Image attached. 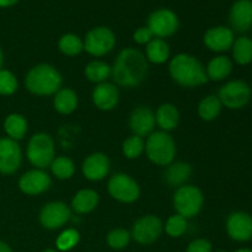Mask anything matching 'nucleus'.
<instances>
[{"instance_id":"6e6552de","label":"nucleus","mask_w":252,"mask_h":252,"mask_svg":"<svg viewBox=\"0 0 252 252\" xmlns=\"http://www.w3.org/2000/svg\"><path fill=\"white\" fill-rule=\"evenodd\" d=\"M115 44V33L105 26H98L90 30L84 39V49L94 57H102L110 53Z\"/></svg>"},{"instance_id":"37998d69","label":"nucleus","mask_w":252,"mask_h":252,"mask_svg":"<svg viewBox=\"0 0 252 252\" xmlns=\"http://www.w3.org/2000/svg\"><path fill=\"white\" fill-rule=\"evenodd\" d=\"M235 252H252L251 249H239V250H236Z\"/></svg>"},{"instance_id":"aec40b11","label":"nucleus","mask_w":252,"mask_h":252,"mask_svg":"<svg viewBox=\"0 0 252 252\" xmlns=\"http://www.w3.org/2000/svg\"><path fill=\"white\" fill-rule=\"evenodd\" d=\"M120 100V91L113 84L101 83L94 89L93 101L96 107L102 111H110L116 107Z\"/></svg>"},{"instance_id":"0eeeda50","label":"nucleus","mask_w":252,"mask_h":252,"mask_svg":"<svg viewBox=\"0 0 252 252\" xmlns=\"http://www.w3.org/2000/svg\"><path fill=\"white\" fill-rule=\"evenodd\" d=\"M252 91L250 85L243 80H231L220 88L218 98L221 105L229 110H240L251 100Z\"/></svg>"},{"instance_id":"7ed1b4c3","label":"nucleus","mask_w":252,"mask_h":252,"mask_svg":"<svg viewBox=\"0 0 252 252\" xmlns=\"http://www.w3.org/2000/svg\"><path fill=\"white\" fill-rule=\"evenodd\" d=\"M25 84L30 93L37 96H49L61 90L63 79L54 66L38 64L27 73Z\"/></svg>"},{"instance_id":"cd10ccee","label":"nucleus","mask_w":252,"mask_h":252,"mask_svg":"<svg viewBox=\"0 0 252 252\" xmlns=\"http://www.w3.org/2000/svg\"><path fill=\"white\" fill-rule=\"evenodd\" d=\"M169 44L161 38H153L147 44V59L154 64H162L169 59Z\"/></svg>"},{"instance_id":"393cba45","label":"nucleus","mask_w":252,"mask_h":252,"mask_svg":"<svg viewBox=\"0 0 252 252\" xmlns=\"http://www.w3.org/2000/svg\"><path fill=\"white\" fill-rule=\"evenodd\" d=\"M78 106V96L71 89H61L54 96V108L62 115H70Z\"/></svg>"},{"instance_id":"4468645a","label":"nucleus","mask_w":252,"mask_h":252,"mask_svg":"<svg viewBox=\"0 0 252 252\" xmlns=\"http://www.w3.org/2000/svg\"><path fill=\"white\" fill-rule=\"evenodd\" d=\"M226 233L233 240L245 243L252 239V217L246 212H234L226 219Z\"/></svg>"},{"instance_id":"a211bd4d","label":"nucleus","mask_w":252,"mask_h":252,"mask_svg":"<svg viewBox=\"0 0 252 252\" xmlns=\"http://www.w3.org/2000/svg\"><path fill=\"white\" fill-rule=\"evenodd\" d=\"M155 113L149 107L140 106L133 110L129 118V127L134 135L143 138L150 135L155 127Z\"/></svg>"},{"instance_id":"6ab92c4d","label":"nucleus","mask_w":252,"mask_h":252,"mask_svg":"<svg viewBox=\"0 0 252 252\" xmlns=\"http://www.w3.org/2000/svg\"><path fill=\"white\" fill-rule=\"evenodd\" d=\"M110 159L102 153L89 155L83 162V174L90 181H100L110 171Z\"/></svg>"},{"instance_id":"2f4dec72","label":"nucleus","mask_w":252,"mask_h":252,"mask_svg":"<svg viewBox=\"0 0 252 252\" xmlns=\"http://www.w3.org/2000/svg\"><path fill=\"white\" fill-rule=\"evenodd\" d=\"M52 172L54 176L59 180H68L75 172V165L73 160L66 157H58L54 158V160L51 164Z\"/></svg>"},{"instance_id":"c85d7f7f","label":"nucleus","mask_w":252,"mask_h":252,"mask_svg":"<svg viewBox=\"0 0 252 252\" xmlns=\"http://www.w3.org/2000/svg\"><path fill=\"white\" fill-rule=\"evenodd\" d=\"M85 75L93 83H106V80L112 75V68L105 62L93 61L86 65Z\"/></svg>"},{"instance_id":"a19ab883","label":"nucleus","mask_w":252,"mask_h":252,"mask_svg":"<svg viewBox=\"0 0 252 252\" xmlns=\"http://www.w3.org/2000/svg\"><path fill=\"white\" fill-rule=\"evenodd\" d=\"M0 252H12V250L10 249V246L7 245L6 243L0 240Z\"/></svg>"},{"instance_id":"c756f323","label":"nucleus","mask_w":252,"mask_h":252,"mask_svg":"<svg viewBox=\"0 0 252 252\" xmlns=\"http://www.w3.org/2000/svg\"><path fill=\"white\" fill-rule=\"evenodd\" d=\"M221 107H223V105H221L218 96L209 95L199 102L198 115L203 121H208V122L214 121L220 115Z\"/></svg>"},{"instance_id":"f257e3e1","label":"nucleus","mask_w":252,"mask_h":252,"mask_svg":"<svg viewBox=\"0 0 252 252\" xmlns=\"http://www.w3.org/2000/svg\"><path fill=\"white\" fill-rule=\"evenodd\" d=\"M148 74V61L135 48H126L118 54L112 66L116 84L123 88H135L143 83Z\"/></svg>"},{"instance_id":"412c9836","label":"nucleus","mask_w":252,"mask_h":252,"mask_svg":"<svg viewBox=\"0 0 252 252\" xmlns=\"http://www.w3.org/2000/svg\"><path fill=\"white\" fill-rule=\"evenodd\" d=\"M233 71V62L225 56H218L212 59L206 68L208 80L221 81L228 78Z\"/></svg>"},{"instance_id":"473e14b6","label":"nucleus","mask_w":252,"mask_h":252,"mask_svg":"<svg viewBox=\"0 0 252 252\" xmlns=\"http://www.w3.org/2000/svg\"><path fill=\"white\" fill-rule=\"evenodd\" d=\"M145 149L144 140L138 135H132L125 140L122 145V152L128 159H137L143 154Z\"/></svg>"},{"instance_id":"5701e85b","label":"nucleus","mask_w":252,"mask_h":252,"mask_svg":"<svg viewBox=\"0 0 252 252\" xmlns=\"http://www.w3.org/2000/svg\"><path fill=\"white\" fill-rule=\"evenodd\" d=\"M155 121L164 132L172 130L177 127L180 121V113L172 103H162L155 113Z\"/></svg>"},{"instance_id":"f3484780","label":"nucleus","mask_w":252,"mask_h":252,"mask_svg":"<svg viewBox=\"0 0 252 252\" xmlns=\"http://www.w3.org/2000/svg\"><path fill=\"white\" fill-rule=\"evenodd\" d=\"M51 177L42 170L27 171L19 180V187L24 193L29 196H36L46 192L51 186Z\"/></svg>"},{"instance_id":"a878e982","label":"nucleus","mask_w":252,"mask_h":252,"mask_svg":"<svg viewBox=\"0 0 252 252\" xmlns=\"http://www.w3.org/2000/svg\"><path fill=\"white\" fill-rule=\"evenodd\" d=\"M4 129L9 138L14 140H20L27 133V121L26 118L19 113H11L5 118Z\"/></svg>"},{"instance_id":"ea45409f","label":"nucleus","mask_w":252,"mask_h":252,"mask_svg":"<svg viewBox=\"0 0 252 252\" xmlns=\"http://www.w3.org/2000/svg\"><path fill=\"white\" fill-rule=\"evenodd\" d=\"M17 2H19V0H0V7L14 6Z\"/></svg>"},{"instance_id":"b1692460","label":"nucleus","mask_w":252,"mask_h":252,"mask_svg":"<svg viewBox=\"0 0 252 252\" xmlns=\"http://www.w3.org/2000/svg\"><path fill=\"white\" fill-rule=\"evenodd\" d=\"M98 204V194L94 189H81L74 196L71 207L78 214L90 213Z\"/></svg>"},{"instance_id":"72a5a7b5","label":"nucleus","mask_w":252,"mask_h":252,"mask_svg":"<svg viewBox=\"0 0 252 252\" xmlns=\"http://www.w3.org/2000/svg\"><path fill=\"white\" fill-rule=\"evenodd\" d=\"M79 240H80V234L76 229H66L64 230L61 235L57 238L56 245L59 251H69L78 245Z\"/></svg>"},{"instance_id":"e433bc0d","label":"nucleus","mask_w":252,"mask_h":252,"mask_svg":"<svg viewBox=\"0 0 252 252\" xmlns=\"http://www.w3.org/2000/svg\"><path fill=\"white\" fill-rule=\"evenodd\" d=\"M17 90V79L11 71L0 70V95L10 96Z\"/></svg>"},{"instance_id":"423d86ee","label":"nucleus","mask_w":252,"mask_h":252,"mask_svg":"<svg viewBox=\"0 0 252 252\" xmlns=\"http://www.w3.org/2000/svg\"><path fill=\"white\" fill-rule=\"evenodd\" d=\"M54 142L47 133H37L27 145V158L33 166L46 169L54 160Z\"/></svg>"},{"instance_id":"9b49d317","label":"nucleus","mask_w":252,"mask_h":252,"mask_svg":"<svg viewBox=\"0 0 252 252\" xmlns=\"http://www.w3.org/2000/svg\"><path fill=\"white\" fill-rule=\"evenodd\" d=\"M161 233V220L155 216H144L135 221L130 236L142 245H150L160 238Z\"/></svg>"},{"instance_id":"79ce46f5","label":"nucleus","mask_w":252,"mask_h":252,"mask_svg":"<svg viewBox=\"0 0 252 252\" xmlns=\"http://www.w3.org/2000/svg\"><path fill=\"white\" fill-rule=\"evenodd\" d=\"M2 61H4V57H2V51H1V48H0V70H1Z\"/></svg>"},{"instance_id":"a18cd8bd","label":"nucleus","mask_w":252,"mask_h":252,"mask_svg":"<svg viewBox=\"0 0 252 252\" xmlns=\"http://www.w3.org/2000/svg\"><path fill=\"white\" fill-rule=\"evenodd\" d=\"M217 252H226V251H217Z\"/></svg>"},{"instance_id":"20e7f679","label":"nucleus","mask_w":252,"mask_h":252,"mask_svg":"<svg viewBox=\"0 0 252 252\" xmlns=\"http://www.w3.org/2000/svg\"><path fill=\"white\" fill-rule=\"evenodd\" d=\"M145 152L152 162L159 166H169L175 159L176 145L167 132H153L148 137Z\"/></svg>"},{"instance_id":"c9c22d12","label":"nucleus","mask_w":252,"mask_h":252,"mask_svg":"<svg viewBox=\"0 0 252 252\" xmlns=\"http://www.w3.org/2000/svg\"><path fill=\"white\" fill-rule=\"evenodd\" d=\"M130 233L126 229H113L107 235V244L115 250L125 249L129 244Z\"/></svg>"},{"instance_id":"f704fd0d","label":"nucleus","mask_w":252,"mask_h":252,"mask_svg":"<svg viewBox=\"0 0 252 252\" xmlns=\"http://www.w3.org/2000/svg\"><path fill=\"white\" fill-rule=\"evenodd\" d=\"M187 230V219L185 217L176 214L167 219L165 224V231L171 238H180L184 235Z\"/></svg>"},{"instance_id":"4c0bfd02","label":"nucleus","mask_w":252,"mask_h":252,"mask_svg":"<svg viewBox=\"0 0 252 252\" xmlns=\"http://www.w3.org/2000/svg\"><path fill=\"white\" fill-rule=\"evenodd\" d=\"M153 38H154V34H153V32L150 31V29L148 26L139 27V29L133 33V39H134L138 44H148Z\"/></svg>"},{"instance_id":"ddd939ff","label":"nucleus","mask_w":252,"mask_h":252,"mask_svg":"<svg viewBox=\"0 0 252 252\" xmlns=\"http://www.w3.org/2000/svg\"><path fill=\"white\" fill-rule=\"evenodd\" d=\"M71 212L63 202H51L41 209L39 221L49 230L59 229L70 219Z\"/></svg>"},{"instance_id":"dca6fc26","label":"nucleus","mask_w":252,"mask_h":252,"mask_svg":"<svg viewBox=\"0 0 252 252\" xmlns=\"http://www.w3.org/2000/svg\"><path fill=\"white\" fill-rule=\"evenodd\" d=\"M235 37L234 31L226 26H214L206 31L203 42L213 52H225L233 47Z\"/></svg>"},{"instance_id":"f03ea898","label":"nucleus","mask_w":252,"mask_h":252,"mask_svg":"<svg viewBox=\"0 0 252 252\" xmlns=\"http://www.w3.org/2000/svg\"><path fill=\"white\" fill-rule=\"evenodd\" d=\"M169 71L175 83L184 88H197L208 81L203 64L189 54L175 56L170 62Z\"/></svg>"},{"instance_id":"bb28decb","label":"nucleus","mask_w":252,"mask_h":252,"mask_svg":"<svg viewBox=\"0 0 252 252\" xmlns=\"http://www.w3.org/2000/svg\"><path fill=\"white\" fill-rule=\"evenodd\" d=\"M233 58L239 65H248L252 62V39L248 36H240L234 41Z\"/></svg>"},{"instance_id":"f8f14e48","label":"nucleus","mask_w":252,"mask_h":252,"mask_svg":"<svg viewBox=\"0 0 252 252\" xmlns=\"http://www.w3.org/2000/svg\"><path fill=\"white\" fill-rule=\"evenodd\" d=\"M21 148L11 138H0V174L11 175L21 165Z\"/></svg>"},{"instance_id":"2eb2a0df","label":"nucleus","mask_w":252,"mask_h":252,"mask_svg":"<svg viewBox=\"0 0 252 252\" xmlns=\"http://www.w3.org/2000/svg\"><path fill=\"white\" fill-rule=\"evenodd\" d=\"M231 30L239 33L252 29V0H236L229 11Z\"/></svg>"},{"instance_id":"4be33fe9","label":"nucleus","mask_w":252,"mask_h":252,"mask_svg":"<svg viewBox=\"0 0 252 252\" xmlns=\"http://www.w3.org/2000/svg\"><path fill=\"white\" fill-rule=\"evenodd\" d=\"M192 169L187 162H171L165 171V181L171 187H181L189 179Z\"/></svg>"},{"instance_id":"9d476101","label":"nucleus","mask_w":252,"mask_h":252,"mask_svg":"<svg viewBox=\"0 0 252 252\" xmlns=\"http://www.w3.org/2000/svg\"><path fill=\"white\" fill-rule=\"evenodd\" d=\"M108 192L122 203H133L139 198L140 189L137 182L126 174H116L108 181Z\"/></svg>"},{"instance_id":"39448f33","label":"nucleus","mask_w":252,"mask_h":252,"mask_svg":"<svg viewBox=\"0 0 252 252\" xmlns=\"http://www.w3.org/2000/svg\"><path fill=\"white\" fill-rule=\"evenodd\" d=\"M203 201V193L198 187L184 185L175 192L174 207L177 214L189 219L193 218L201 212Z\"/></svg>"},{"instance_id":"58836bf2","label":"nucleus","mask_w":252,"mask_h":252,"mask_svg":"<svg viewBox=\"0 0 252 252\" xmlns=\"http://www.w3.org/2000/svg\"><path fill=\"white\" fill-rule=\"evenodd\" d=\"M186 252H212V244L206 239H197L189 244Z\"/></svg>"},{"instance_id":"1a4fd4ad","label":"nucleus","mask_w":252,"mask_h":252,"mask_svg":"<svg viewBox=\"0 0 252 252\" xmlns=\"http://www.w3.org/2000/svg\"><path fill=\"white\" fill-rule=\"evenodd\" d=\"M179 17L170 9H158L150 14L148 27L157 38H166L179 30Z\"/></svg>"},{"instance_id":"7c9ffc66","label":"nucleus","mask_w":252,"mask_h":252,"mask_svg":"<svg viewBox=\"0 0 252 252\" xmlns=\"http://www.w3.org/2000/svg\"><path fill=\"white\" fill-rule=\"evenodd\" d=\"M59 51L63 54L69 57L78 56L81 51L84 49V41L76 34L73 33H66L61 37L58 42Z\"/></svg>"},{"instance_id":"c03bdc74","label":"nucleus","mask_w":252,"mask_h":252,"mask_svg":"<svg viewBox=\"0 0 252 252\" xmlns=\"http://www.w3.org/2000/svg\"><path fill=\"white\" fill-rule=\"evenodd\" d=\"M43 252H58V251H56V250H52V249H48V250H44Z\"/></svg>"}]
</instances>
